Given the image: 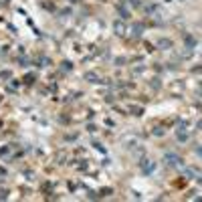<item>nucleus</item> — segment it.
<instances>
[{"mask_svg":"<svg viewBox=\"0 0 202 202\" xmlns=\"http://www.w3.org/2000/svg\"><path fill=\"white\" fill-rule=\"evenodd\" d=\"M115 33H117V34L123 33V24H121V22H119V24H115Z\"/></svg>","mask_w":202,"mask_h":202,"instance_id":"1","label":"nucleus"}]
</instances>
